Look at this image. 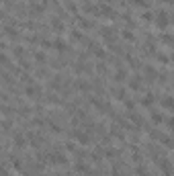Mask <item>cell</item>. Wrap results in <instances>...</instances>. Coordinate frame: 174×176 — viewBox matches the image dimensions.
Returning a JSON list of instances; mask_svg holds the SVG:
<instances>
[{
  "label": "cell",
  "mask_w": 174,
  "mask_h": 176,
  "mask_svg": "<svg viewBox=\"0 0 174 176\" xmlns=\"http://www.w3.org/2000/svg\"><path fill=\"white\" fill-rule=\"evenodd\" d=\"M156 25H158L160 29H166V27L170 25V16H168L166 12H160V14L156 16Z\"/></svg>",
  "instance_id": "1"
},
{
  "label": "cell",
  "mask_w": 174,
  "mask_h": 176,
  "mask_svg": "<svg viewBox=\"0 0 174 176\" xmlns=\"http://www.w3.org/2000/svg\"><path fill=\"white\" fill-rule=\"evenodd\" d=\"M25 143H27V141L23 139V135H14V145H16V148H23Z\"/></svg>",
  "instance_id": "9"
},
{
  "label": "cell",
  "mask_w": 174,
  "mask_h": 176,
  "mask_svg": "<svg viewBox=\"0 0 174 176\" xmlns=\"http://www.w3.org/2000/svg\"><path fill=\"white\" fill-rule=\"evenodd\" d=\"M125 78H127V74H125V70H119V72L115 74V82H123Z\"/></svg>",
  "instance_id": "8"
},
{
  "label": "cell",
  "mask_w": 174,
  "mask_h": 176,
  "mask_svg": "<svg viewBox=\"0 0 174 176\" xmlns=\"http://www.w3.org/2000/svg\"><path fill=\"white\" fill-rule=\"evenodd\" d=\"M152 103H154V94H146V96L141 98V105L143 106H150Z\"/></svg>",
  "instance_id": "7"
},
{
  "label": "cell",
  "mask_w": 174,
  "mask_h": 176,
  "mask_svg": "<svg viewBox=\"0 0 174 176\" xmlns=\"http://www.w3.org/2000/svg\"><path fill=\"white\" fill-rule=\"evenodd\" d=\"M35 59H37L39 64H45V53H43V51H37V53H35Z\"/></svg>",
  "instance_id": "11"
},
{
  "label": "cell",
  "mask_w": 174,
  "mask_h": 176,
  "mask_svg": "<svg viewBox=\"0 0 174 176\" xmlns=\"http://www.w3.org/2000/svg\"><path fill=\"white\" fill-rule=\"evenodd\" d=\"M152 119H154V123H156V125L164 123V117H162V115H158V113H154V115H152Z\"/></svg>",
  "instance_id": "12"
},
{
  "label": "cell",
  "mask_w": 174,
  "mask_h": 176,
  "mask_svg": "<svg viewBox=\"0 0 174 176\" xmlns=\"http://www.w3.org/2000/svg\"><path fill=\"white\" fill-rule=\"evenodd\" d=\"M76 172H78V174H90L88 166H86V164H80V162L76 164Z\"/></svg>",
  "instance_id": "6"
},
{
  "label": "cell",
  "mask_w": 174,
  "mask_h": 176,
  "mask_svg": "<svg viewBox=\"0 0 174 176\" xmlns=\"http://www.w3.org/2000/svg\"><path fill=\"white\" fill-rule=\"evenodd\" d=\"M115 98H119V100H123V98H125V90H123V88H119V90L115 92Z\"/></svg>",
  "instance_id": "15"
},
{
  "label": "cell",
  "mask_w": 174,
  "mask_h": 176,
  "mask_svg": "<svg viewBox=\"0 0 174 176\" xmlns=\"http://www.w3.org/2000/svg\"><path fill=\"white\" fill-rule=\"evenodd\" d=\"M53 47H56V49H58V51H66V43H64V41H53Z\"/></svg>",
  "instance_id": "10"
},
{
  "label": "cell",
  "mask_w": 174,
  "mask_h": 176,
  "mask_svg": "<svg viewBox=\"0 0 174 176\" xmlns=\"http://www.w3.org/2000/svg\"><path fill=\"white\" fill-rule=\"evenodd\" d=\"M25 94H27V96H37V94H39V88H37L35 84H29V86L25 88Z\"/></svg>",
  "instance_id": "5"
},
{
  "label": "cell",
  "mask_w": 174,
  "mask_h": 176,
  "mask_svg": "<svg viewBox=\"0 0 174 176\" xmlns=\"http://www.w3.org/2000/svg\"><path fill=\"white\" fill-rule=\"evenodd\" d=\"M166 125H168V127H170V129L174 131V117H170V119H168V121H166Z\"/></svg>",
  "instance_id": "19"
},
{
  "label": "cell",
  "mask_w": 174,
  "mask_h": 176,
  "mask_svg": "<svg viewBox=\"0 0 174 176\" xmlns=\"http://www.w3.org/2000/svg\"><path fill=\"white\" fill-rule=\"evenodd\" d=\"M12 166H14V168H16V170H21V168H23V164H21V162H19V160H12Z\"/></svg>",
  "instance_id": "21"
},
{
  "label": "cell",
  "mask_w": 174,
  "mask_h": 176,
  "mask_svg": "<svg viewBox=\"0 0 174 176\" xmlns=\"http://www.w3.org/2000/svg\"><path fill=\"white\" fill-rule=\"evenodd\" d=\"M72 135H74V139L78 141V143H82V145H86V143L90 141V137H88V135H86L84 131H74Z\"/></svg>",
  "instance_id": "2"
},
{
  "label": "cell",
  "mask_w": 174,
  "mask_h": 176,
  "mask_svg": "<svg viewBox=\"0 0 174 176\" xmlns=\"http://www.w3.org/2000/svg\"><path fill=\"white\" fill-rule=\"evenodd\" d=\"M80 25L84 27V29H90V27H92V23H90V21H86V19H80Z\"/></svg>",
  "instance_id": "16"
},
{
  "label": "cell",
  "mask_w": 174,
  "mask_h": 176,
  "mask_svg": "<svg viewBox=\"0 0 174 176\" xmlns=\"http://www.w3.org/2000/svg\"><path fill=\"white\" fill-rule=\"evenodd\" d=\"M146 72H148V76H150V78L156 76V70H154V68H146Z\"/></svg>",
  "instance_id": "20"
},
{
  "label": "cell",
  "mask_w": 174,
  "mask_h": 176,
  "mask_svg": "<svg viewBox=\"0 0 174 176\" xmlns=\"http://www.w3.org/2000/svg\"><path fill=\"white\" fill-rule=\"evenodd\" d=\"M53 29H56V31H62L64 27H62V23H59V21H53Z\"/></svg>",
  "instance_id": "18"
},
{
  "label": "cell",
  "mask_w": 174,
  "mask_h": 176,
  "mask_svg": "<svg viewBox=\"0 0 174 176\" xmlns=\"http://www.w3.org/2000/svg\"><path fill=\"white\" fill-rule=\"evenodd\" d=\"M164 2H168V0H164Z\"/></svg>",
  "instance_id": "24"
},
{
  "label": "cell",
  "mask_w": 174,
  "mask_h": 176,
  "mask_svg": "<svg viewBox=\"0 0 174 176\" xmlns=\"http://www.w3.org/2000/svg\"><path fill=\"white\" fill-rule=\"evenodd\" d=\"M123 37L127 39V41H133L135 37H133V33H129V31H123Z\"/></svg>",
  "instance_id": "17"
},
{
  "label": "cell",
  "mask_w": 174,
  "mask_h": 176,
  "mask_svg": "<svg viewBox=\"0 0 174 176\" xmlns=\"http://www.w3.org/2000/svg\"><path fill=\"white\" fill-rule=\"evenodd\" d=\"M49 162H51V164H66L68 160H66V156H62V154H51V156H49Z\"/></svg>",
  "instance_id": "3"
},
{
  "label": "cell",
  "mask_w": 174,
  "mask_h": 176,
  "mask_svg": "<svg viewBox=\"0 0 174 176\" xmlns=\"http://www.w3.org/2000/svg\"><path fill=\"white\" fill-rule=\"evenodd\" d=\"M162 105H164V109L174 111V98H172V96H164V98H162Z\"/></svg>",
  "instance_id": "4"
},
{
  "label": "cell",
  "mask_w": 174,
  "mask_h": 176,
  "mask_svg": "<svg viewBox=\"0 0 174 176\" xmlns=\"http://www.w3.org/2000/svg\"><path fill=\"white\" fill-rule=\"evenodd\" d=\"M4 2H6V0H4Z\"/></svg>",
  "instance_id": "25"
},
{
  "label": "cell",
  "mask_w": 174,
  "mask_h": 176,
  "mask_svg": "<svg viewBox=\"0 0 174 176\" xmlns=\"http://www.w3.org/2000/svg\"><path fill=\"white\" fill-rule=\"evenodd\" d=\"M129 86H131L133 90H139V78H137V76H135V78H133V80L129 82Z\"/></svg>",
  "instance_id": "13"
},
{
  "label": "cell",
  "mask_w": 174,
  "mask_h": 176,
  "mask_svg": "<svg viewBox=\"0 0 174 176\" xmlns=\"http://www.w3.org/2000/svg\"><path fill=\"white\" fill-rule=\"evenodd\" d=\"M141 19H143V21H148V23H150V21H154V14H152V12L148 10V12H143V14H141Z\"/></svg>",
  "instance_id": "14"
},
{
  "label": "cell",
  "mask_w": 174,
  "mask_h": 176,
  "mask_svg": "<svg viewBox=\"0 0 174 176\" xmlns=\"http://www.w3.org/2000/svg\"><path fill=\"white\" fill-rule=\"evenodd\" d=\"M133 2H137V4H141V6H148V0H133Z\"/></svg>",
  "instance_id": "22"
},
{
  "label": "cell",
  "mask_w": 174,
  "mask_h": 176,
  "mask_svg": "<svg viewBox=\"0 0 174 176\" xmlns=\"http://www.w3.org/2000/svg\"><path fill=\"white\" fill-rule=\"evenodd\" d=\"M172 25H174V19H172Z\"/></svg>",
  "instance_id": "23"
}]
</instances>
